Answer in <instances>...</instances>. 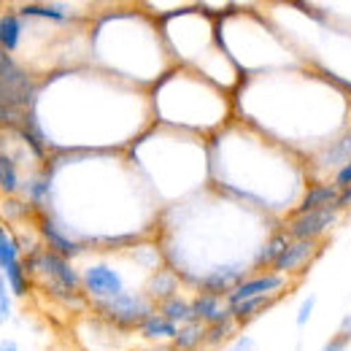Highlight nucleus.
<instances>
[{
    "mask_svg": "<svg viewBox=\"0 0 351 351\" xmlns=\"http://www.w3.org/2000/svg\"><path fill=\"white\" fill-rule=\"evenodd\" d=\"M33 276H38L46 284V289L57 298H68L76 287H79V276L73 273V267L65 263V257L60 252H36L27 265H25Z\"/></svg>",
    "mask_w": 351,
    "mask_h": 351,
    "instance_id": "2",
    "label": "nucleus"
},
{
    "mask_svg": "<svg viewBox=\"0 0 351 351\" xmlns=\"http://www.w3.org/2000/svg\"><path fill=\"white\" fill-rule=\"evenodd\" d=\"M338 195H341V186H338V184H319V186H311L308 195L303 197L300 211L324 208V206H335V208H338Z\"/></svg>",
    "mask_w": 351,
    "mask_h": 351,
    "instance_id": "9",
    "label": "nucleus"
},
{
    "mask_svg": "<svg viewBox=\"0 0 351 351\" xmlns=\"http://www.w3.org/2000/svg\"><path fill=\"white\" fill-rule=\"evenodd\" d=\"M41 230H44L46 241L51 243V249H54V252H60V254H65V257H71V254H76V252H79V246H76V243H71L65 235H60V232L54 230V224H51L49 219L41 221Z\"/></svg>",
    "mask_w": 351,
    "mask_h": 351,
    "instance_id": "15",
    "label": "nucleus"
},
{
    "mask_svg": "<svg viewBox=\"0 0 351 351\" xmlns=\"http://www.w3.org/2000/svg\"><path fill=\"white\" fill-rule=\"evenodd\" d=\"M335 184H338V186H349L351 184V157L346 160V165H341V168H338V173H335Z\"/></svg>",
    "mask_w": 351,
    "mask_h": 351,
    "instance_id": "25",
    "label": "nucleus"
},
{
    "mask_svg": "<svg viewBox=\"0 0 351 351\" xmlns=\"http://www.w3.org/2000/svg\"><path fill=\"white\" fill-rule=\"evenodd\" d=\"M349 157H351V130L346 132L343 141L332 143V146L322 154V165H324V168H332V165H341V162L349 160Z\"/></svg>",
    "mask_w": 351,
    "mask_h": 351,
    "instance_id": "16",
    "label": "nucleus"
},
{
    "mask_svg": "<svg viewBox=\"0 0 351 351\" xmlns=\"http://www.w3.org/2000/svg\"><path fill=\"white\" fill-rule=\"evenodd\" d=\"M341 332H343V335H351V316H346V319H343V324H341Z\"/></svg>",
    "mask_w": 351,
    "mask_h": 351,
    "instance_id": "28",
    "label": "nucleus"
},
{
    "mask_svg": "<svg viewBox=\"0 0 351 351\" xmlns=\"http://www.w3.org/2000/svg\"><path fill=\"white\" fill-rule=\"evenodd\" d=\"M84 287H87L89 295L97 298V300H111V298L122 295V278L106 265L89 267L84 273Z\"/></svg>",
    "mask_w": 351,
    "mask_h": 351,
    "instance_id": "5",
    "label": "nucleus"
},
{
    "mask_svg": "<svg viewBox=\"0 0 351 351\" xmlns=\"http://www.w3.org/2000/svg\"><path fill=\"white\" fill-rule=\"evenodd\" d=\"M141 330L146 338H176V332H178L176 322L165 313H149L141 322Z\"/></svg>",
    "mask_w": 351,
    "mask_h": 351,
    "instance_id": "10",
    "label": "nucleus"
},
{
    "mask_svg": "<svg viewBox=\"0 0 351 351\" xmlns=\"http://www.w3.org/2000/svg\"><path fill=\"white\" fill-rule=\"evenodd\" d=\"M3 276H5V281H8V289H11L16 298H25V295H27V287H30V284H27V276H30V273H27V267L19 263V260L14 265H8V267L3 270Z\"/></svg>",
    "mask_w": 351,
    "mask_h": 351,
    "instance_id": "13",
    "label": "nucleus"
},
{
    "mask_svg": "<svg viewBox=\"0 0 351 351\" xmlns=\"http://www.w3.org/2000/svg\"><path fill=\"white\" fill-rule=\"evenodd\" d=\"M335 219H338V208L335 206L300 211V217H295V219L289 221V232L295 238H316V235H322Z\"/></svg>",
    "mask_w": 351,
    "mask_h": 351,
    "instance_id": "4",
    "label": "nucleus"
},
{
    "mask_svg": "<svg viewBox=\"0 0 351 351\" xmlns=\"http://www.w3.org/2000/svg\"><path fill=\"white\" fill-rule=\"evenodd\" d=\"M238 278H241V273L219 270V273H214V276H208V278H206V287H208V289H230Z\"/></svg>",
    "mask_w": 351,
    "mask_h": 351,
    "instance_id": "22",
    "label": "nucleus"
},
{
    "mask_svg": "<svg viewBox=\"0 0 351 351\" xmlns=\"http://www.w3.org/2000/svg\"><path fill=\"white\" fill-rule=\"evenodd\" d=\"M346 346H349V335H343V332H341V341H330V343H327V351L346 349Z\"/></svg>",
    "mask_w": 351,
    "mask_h": 351,
    "instance_id": "27",
    "label": "nucleus"
},
{
    "mask_svg": "<svg viewBox=\"0 0 351 351\" xmlns=\"http://www.w3.org/2000/svg\"><path fill=\"white\" fill-rule=\"evenodd\" d=\"M5 349L14 351V349H16V343H14V341H3V343H0V351H5Z\"/></svg>",
    "mask_w": 351,
    "mask_h": 351,
    "instance_id": "30",
    "label": "nucleus"
},
{
    "mask_svg": "<svg viewBox=\"0 0 351 351\" xmlns=\"http://www.w3.org/2000/svg\"><path fill=\"white\" fill-rule=\"evenodd\" d=\"M203 338H206V330H203L200 319H192V322H186V324L176 332V346H181V349H192V346H197Z\"/></svg>",
    "mask_w": 351,
    "mask_h": 351,
    "instance_id": "14",
    "label": "nucleus"
},
{
    "mask_svg": "<svg viewBox=\"0 0 351 351\" xmlns=\"http://www.w3.org/2000/svg\"><path fill=\"white\" fill-rule=\"evenodd\" d=\"M100 311L108 316V319H114V322H119V324H138V322H143L149 313H152V306H149V300H143V298H138V295H117V298H111V300H100Z\"/></svg>",
    "mask_w": 351,
    "mask_h": 351,
    "instance_id": "3",
    "label": "nucleus"
},
{
    "mask_svg": "<svg viewBox=\"0 0 351 351\" xmlns=\"http://www.w3.org/2000/svg\"><path fill=\"white\" fill-rule=\"evenodd\" d=\"M8 316H11V300L8 298H0V324L8 322Z\"/></svg>",
    "mask_w": 351,
    "mask_h": 351,
    "instance_id": "26",
    "label": "nucleus"
},
{
    "mask_svg": "<svg viewBox=\"0 0 351 351\" xmlns=\"http://www.w3.org/2000/svg\"><path fill=\"white\" fill-rule=\"evenodd\" d=\"M227 303H230V311H232L235 319L246 322V319L257 316V313L270 303V298H267V295H252V298H238V300H227Z\"/></svg>",
    "mask_w": 351,
    "mask_h": 351,
    "instance_id": "11",
    "label": "nucleus"
},
{
    "mask_svg": "<svg viewBox=\"0 0 351 351\" xmlns=\"http://www.w3.org/2000/svg\"><path fill=\"white\" fill-rule=\"evenodd\" d=\"M19 260V246L14 241V235L0 224V270H5L8 265H14Z\"/></svg>",
    "mask_w": 351,
    "mask_h": 351,
    "instance_id": "18",
    "label": "nucleus"
},
{
    "mask_svg": "<svg viewBox=\"0 0 351 351\" xmlns=\"http://www.w3.org/2000/svg\"><path fill=\"white\" fill-rule=\"evenodd\" d=\"M313 308H316V295H308L306 300L300 303V311H298V324H300V327H306L308 324V319H311Z\"/></svg>",
    "mask_w": 351,
    "mask_h": 351,
    "instance_id": "24",
    "label": "nucleus"
},
{
    "mask_svg": "<svg viewBox=\"0 0 351 351\" xmlns=\"http://www.w3.org/2000/svg\"><path fill=\"white\" fill-rule=\"evenodd\" d=\"M284 287V278L278 273H267V276H257V278H249L243 284H238L227 300H238V298H252V295H267V292H276Z\"/></svg>",
    "mask_w": 351,
    "mask_h": 351,
    "instance_id": "7",
    "label": "nucleus"
},
{
    "mask_svg": "<svg viewBox=\"0 0 351 351\" xmlns=\"http://www.w3.org/2000/svg\"><path fill=\"white\" fill-rule=\"evenodd\" d=\"M162 313L171 316L173 322H192L195 319V308L189 306V303H184L181 298H165Z\"/></svg>",
    "mask_w": 351,
    "mask_h": 351,
    "instance_id": "19",
    "label": "nucleus"
},
{
    "mask_svg": "<svg viewBox=\"0 0 351 351\" xmlns=\"http://www.w3.org/2000/svg\"><path fill=\"white\" fill-rule=\"evenodd\" d=\"M252 346H254L252 341H238V343H235V349H252Z\"/></svg>",
    "mask_w": 351,
    "mask_h": 351,
    "instance_id": "31",
    "label": "nucleus"
},
{
    "mask_svg": "<svg viewBox=\"0 0 351 351\" xmlns=\"http://www.w3.org/2000/svg\"><path fill=\"white\" fill-rule=\"evenodd\" d=\"M0 189L8 195H14L19 189V173L8 154H0Z\"/></svg>",
    "mask_w": 351,
    "mask_h": 351,
    "instance_id": "17",
    "label": "nucleus"
},
{
    "mask_svg": "<svg viewBox=\"0 0 351 351\" xmlns=\"http://www.w3.org/2000/svg\"><path fill=\"white\" fill-rule=\"evenodd\" d=\"M33 103V82L30 76L11 60V51L0 49V125L22 128L30 125L27 108Z\"/></svg>",
    "mask_w": 351,
    "mask_h": 351,
    "instance_id": "1",
    "label": "nucleus"
},
{
    "mask_svg": "<svg viewBox=\"0 0 351 351\" xmlns=\"http://www.w3.org/2000/svg\"><path fill=\"white\" fill-rule=\"evenodd\" d=\"M8 281H5V276H0V298H8Z\"/></svg>",
    "mask_w": 351,
    "mask_h": 351,
    "instance_id": "29",
    "label": "nucleus"
},
{
    "mask_svg": "<svg viewBox=\"0 0 351 351\" xmlns=\"http://www.w3.org/2000/svg\"><path fill=\"white\" fill-rule=\"evenodd\" d=\"M287 249V238H281V235H276L267 246H265V252L260 254V265H276V260L281 257V252Z\"/></svg>",
    "mask_w": 351,
    "mask_h": 351,
    "instance_id": "21",
    "label": "nucleus"
},
{
    "mask_svg": "<svg viewBox=\"0 0 351 351\" xmlns=\"http://www.w3.org/2000/svg\"><path fill=\"white\" fill-rule=\"evenodd\" d=\"M313 257V238H295V243H287L281 257L276 260V270H300Z\"/></svg>",
    "mask_w": 351,
    "mask_h": 351,
    "instance_id": "6",
    "label": "nucleus"
},
{
    "mask_svg": "<svg viewBox=\"0 0 351 351\" xmlns=\"http://www.w3.org/2000/svg\"><path fill=\"white\" fill-rule=\"evenodd\" d=\"M195 319H200V322H208V324H217V322H224V319H230V303L224 306L219 300V295H200L195 303Z\"/></svg>",
    "mask_w": 351,
    "mask_h": 351,
    "instance_id": "8",
    "label": "nucleus"
},
{
    "mask_svg": "<svg viewBox=\"0 0 351 351\" xmlns=\"http://www.w3.org/2000/svg\"><path fill=\"white\" fill-rule=\"evenodd\" d=\"M176 289V278L171 273H157L154 281H152V295L157 298H171Z\"/></svg>",
    "mask_w": 351,
    "mask_h": 351,
    "instance_id": "20",
    "label": "nucleus"
},
{
    "mask_svg": "<svg viewBox=\"0 0 351 351\" xmlns=\"http://www.w3.org/2000/svg\"><path fill=\"white\" fill-rule=\"evenodd\" d=\"M25 14L27 16H46V19H65V8H60V5H27L25 8Z\"/></svg>",
    "mask_w": 351,
    "mask_h": 351,
    "instance_id": "23",
    "label": "nucleus"
},
{
    "mask_svg": "<svg viewBox=\"0 0 351 351\" xmlns=\"http://www.w3.org/2000/svg\"><path fill=\"white\" fill-rule=\"evenodd\" d=\"M19 36H22V22L16 14H3L0 16V49L14 51L19 46Z\"/></svg>",
    "mask_w": 351,
    "mask_h": 351,
    "instance_id": "12",
    "label": "nucleus"
}]
</instances>
